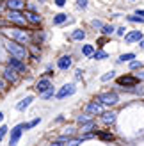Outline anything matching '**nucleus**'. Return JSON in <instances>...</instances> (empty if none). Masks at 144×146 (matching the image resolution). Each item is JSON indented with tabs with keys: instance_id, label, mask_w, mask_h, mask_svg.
<instances>
[{
	"instance_id": "obj_11",
	"label": "nucleus",
	"mask_w": 144,
	"mask_h": 146,
	"mask_svg": "<svg viewBox=\"0 0 144 146\" xmlns=\"http://www.w3.org/2000/svg\"><path fill=\"white\" fill-rule=\"evenodd\" d=\"M5 4L11 11H23V7H25L23 0H5Z\"/></svg>"
},
{
	"instance_id": "obj_18",
	"label": "nucleus",
	"mask_w": 144,
	"mask_h": 146,
	"mask_svg": "<svg viewBox=\"0 0 144 146\" xmlns=\"http://www.w3.org/2000/svg\"><path fill=\"white\" fill-rule=\"evenodd\" d=\"M66 20H68V14L59 13V14H55V16H54V23H55V25H61V23H64Z\"/></svg>"
},
{
	"instance_id": "obj_40",
	"label": "nucleus",
	"mask_w": 144,
	"mask_h": 146,
	"mask_svg": "<svg viewBox=\"0 0 144 146\" xmlns=\"http://www.w3.org/2000/svg\"><path fill=\"white\" fill-rule=\"evenodd\" d=\"M55 4H57V5H59V7H62L64 4H66V0H55Z\"/></svg>"
},
{
	"instance_id": "obj_5",
	"label": "nucleus",
	"mask_w": 144,
	"mask_h": 146,
	"mask_svg": "<svg viewBox=\"0 0 144 146\" xmlns=\"http://www.w3.org/2000/svg\"><path fill=\"white\" fill-rule=\"evenodd\" d=\"M100 104H103V105H116L118 104V94L116 93H102V94H98V98H96Z\"/></svg>"
},
{
	"instance_id": "obj_43",
	"label": "nucleus",
	"mask_w": 144,
	"mask_h": 146,
	"mask_svg": "<svg viewBox=\"0 0 144 146\" xmlns=\"http://www.w3.org/2000/svg\"><path fill=\"white\" fill-rule=\"evenodd\" d=\"M139 46H141V48H144V39H142V41H139Z\"/></svg>"
},
{
	"instance_id": "obj_28",
	"label": "nucleus",
	"mask_w": 144,
	"mask_h": 146,
	"mask_svg": "<svg viewBox=\"0 0 144 146\" xmlns=\"http://www.w3.org/2000/svg\"><path fill=\"white\" fill-rule=\"evenodd\" d=\"M41 96H43V98H45V100H48V98H52V96H54V86H52V87H50V89H48V91H45V93H43V94H41Z\"/></svg>"
},
{
	"instance_id": "obj_27",
	"label": "nucleus",
	"mask_w": 144,
	"mask_h": 146,
	"mask_svg": "<svg viewBox=\"0 0 144 146\" xmlns=\"http://www.w3.org/2000/svg\"><path fill=\"white\" fill-rule=\"evenodd\" d=\"M30 54H32V57H34V59H38V57H39V54H41V50H39L38 46H36V45H30Z\"/></svg>"
},
{
	"instance_id": "obj_15",
	"label": "nucleus",
	"mask_w": 144,
	"mask_h": 146,
	"mask_svg": "<svg viewBox=\"0 0 144 146\" xmlns=\"http://www.w3.org/2000/svg\"><path fill=\"white\" fill-rule=\"evenodd\" d=\"M57 66H59V70H68L71 66V57L69 55H62L59 61H57Z\"/></svg>"
},
{
	"instance_id": "obj_22",
	"label": "nucleus",
	"mask_w": 144,
	"mask_h": 146,
	"mask_svg": "<svg viewBox=\"0 0 144 146\" xmlns=\"http://www.w3.org/2000/svg\"><path fill=\"white\" fill-rule=\"evenodd\" d=\"M107 57H109V54H107V52H103V50H98V52H94V54H92V59H96V61L107 59Z\"/></svg>"
},
{
	"instance_id": "obj_9",
	"label": "nucleus",
	"mask_w": 144,
	"mask_h": 146,
	"mask_svg": "<svg viewBox=\"0 0 144 146\" xmlns=\"http://www.w3.org/2000/svg\"><path fill=\"white\" fill-rule=\"evenodd\" d=\"M9 66L14 68L18 73H23V71L27 70V68H25V62L21 61V59H16V57H13V55H11V59H9Z\"/></svg>"
},
{
	"instance_id": "obj_21",
	"label": "nucleus",
	"mask_w": 144,
	"mask_h": 146,
	"mask_svg": "<svg viewBox=\"0 0 144 146\" xmlns=\"http://www.w3.org/2000/svg\"><path fill=\"white\" fill-rule=\"evenodd\" d=\"M94 127H96V123H94V121L91 119V121H87V123H84V125H82V128H80V130H82L84 134H87L89 130H92V128H94Z\"/></svg>"
},
{
	"instance_id": "obj_41",
	"label": "nucleus",
	"mask_w": 144,
	"mask_h": 146,
	"mask_svg": "<svg viewBox=\"0 0 144 146\" xmlns=\"http://www.w3.org/2000/svg\"><path fill=\"white\" fill-rule=\"evenodd\" d=\"M137 78H139V80H144V70L137 73Z\"/></svg>"
},
{
	"instance_id": "obj_3",
	"label": "nucleus",
	"mask_w": 144,
	"mask_h": 146,
	"mask_svg": "<svg viewBox=\"0 0 144 146\" xmlns=\"http://www.w3.org/2000/svg\"><path fill=\"white\" fill-rule=\"evenodd\" d=\"M23 130H27V123H21V125H16L11 130V139H9V146H16V143L20 141Z\"/></svg>"
},
{
	"instance_id": "obj_36",
	"label": "nucleus",
	"mask_w": 144,
	"mask_h": 146,
	"mask_svg": "<svg viewBox=\"0 0 144 146\" xmlns=\"http://www.w3.org/2000/svg\"><path fill=\"white\" fill-rule=\"evenodd\" d=\"M7 134V127H0V141L4 139V135Z\"/></svg>"
},
{
	"instance_id": "obj_19",
	"label": "nucleus",
	"mask_w": 144,
	"mask_h": 146,
	"mask_svg": "<svg viewBox=\"0 0 144 146\" xmlns=\"http://www.w3.org/2000/svg\"><path fill=\"white\" fill-rule=\"evenodd\" d=\"M82 54L85 57H92V54H94V46L92 45H84L82 46Z\"/></svg>"
},
{
	"instance_id": "obj_44",
	"label": "nucleus",
	"mask_w": 144,
	"mask_h": 146,
	"mask_svg": "<svg viewBox=\"0 0 144 146\" xmlns=\"http://www.w3.org/2000/svg\"><path fill=\"white\" fill-rule=\"evenodd\" d=\"M4 119V112H0V121H2Z\"/></svg>"
},
{
	"instance_id": "obj_45",
	"label": "nucleus",
	"mask_w": 144,
	"mask_h": 146,
	"mask_svg": "<svg viewBox=\"0 0 144 146\" xmlns=\"http://www.w3.org/2000/svg\"><path fill=\"white\" fill-rule=\"evenodd\" d=\"M39 2H45V0H39Z\"/></svg>"
},
{
	"instance_id": "obj_33",
	"label": "nucleus",
	"mask_w": 144,
	"mask_h": 146,
	"mask_svg": "<svg viewBox=\"0 0 144 146\" xmlns=\"http://www.w3.org/2000/svg\"><path fill=\"white\" fill-rule=\"evenodd\" d=\"M5 87H7V80L4 77H0V91H4Z\"/></svg>"
},
{
	"instance_id": "obj_1",
	"label": "nucleus",
	"mask_w": 144,
	"mask_h": 146,
	"mask_svg": "<svg viewBox=\"0 0 144 146\" xmlns=\"http://www.w3.org/2000/svg\"><path fill=\"white\" fill-rule=\"evenodd\" d=\"M5 50H7V52H9L13 57L21 59V61H23L25 57L28 55V50H27L23 45H20V43H16V41H9V39L5 41Z\"/></svg>"
},
{
	"instance_id": "obj_34",
	"label": "nucleus",
	"mask_w": 144,
	"mask_h": 146,
	"mask_svg": "<svg viewBox=\"0 0 144 146\" xmlns=\"http://www.w3.org/2000/svg\"><path fill=\"white\" fill-rule=\"evenodd\" d=\"M92 27L94 29H103V23L100 20H92Z\"/></svg>"
},
{
	"instance_id": "obj_20",
	"label": "nucleus",
	"mask_w": 144,
	"mask_h": 146,
	"mask_svg": "<svg viewBox=\"0 0 144 146\" xmlns=\"http://www.w3.org/2000/svg\"><path fill=\"white\" fill-rule=\"evenodd\" d=\"M71 38H73L75 41H82V39L85 38V32L82 31V29H77V31H75L73 34H71Z\"/></svg>"
},
{
	"instance_id": "obj_37",
	"label": "nucleus",
	"mask_w": 144,
	"mask_h": 146,
	"mask_svg": "<svg viewBox=\"0 0 144 146\" xmlns=\"http://www.w3.org/2000/svg\"><path fill=\"white\" fill-rule=\"evenodd\" d=\"M130 68H132V70L141 68V62H139V61H132V62H130Z\"/></svg>"
},
{
	"instance_id": "obj_8",
	"label": "nucleus",
	"mask_w": 144,
	"mask_h": 146,
	"mask_svg": "<svg viewBox=\"0 0 144 146\" xmlns=\"http://www.w3.org/2000/svg\"><path fill=\"white\" fill-rule=\"evenodd\" d=\"M4 78L7 80V82L14 84V82L18 80V71L14 70V68H11V66H7V68L4 70Z\"/></svg>"
},
{
	"instance_id": "obj_13",
	"label": "nucleus",
	"mask_w": 144,
	"mask_h": 146,
	"mask_svg": "<svg viewBox=\"0 0 144 146\" xmlns=\"http://www.w3.org/2000/svg\"><path fill=\"white\" fill-rule=\"evenodd\" d=\"M125 41H126V43L142 41V34H141V31H132V32H128V34L125 36Z\"/></svg>"
},
{
	"instance_id": "obj_6",
	"label": "nucleus",
	"mask_w": 144,
	"mask_h": 146,
	"mask_svg": "<svg viewBox=\"0 0 144 146\" xmlns=\"http://www.w3.org/2000/svg\"><path fill=\"white\" fill-rule=\"evenodd\" d=\"M75 89H77V87H75L73 84H66V86H62L61 89L57 91V94H55V96L59 98V100H62V98H66V96H71V94L75 93Z\"/></svg>"
},
{
	"instance_id": "obj_12",
	"label": "nucleus",
	"mask_w": 144,
	"mask_h": 146,
	"mask_svg": "<svg viewBox=\"0 0 144 146\" xmlns=\"http://www.w3.org/2000/svg\"><path fill=\"white\" fill-rule=\"evenodd\" d=\"M85 111H87L89 114H100V112H102V104H100L98 100L96 102H91V104H87Z\"/></svg>"
},
{
	"instance_id": "obj_24",
	"label": "nucleus",
	"mask_w": 144,
	"mask_h": 146,
	"mask_svg": "<svg viewBox=\"0 0 144 146\" xmlns=\"http://www.w3.org/2000/svg\"><path fill=\"white\" fill-rule=\"evenodd\" d=\"M114 31H116V29H114L112 25H103V29H102V34H103V36H110Z\"/></svg>"
},
{
	"instance_id": "obj_4",
	"label": "nucleus",
	"mask_w": 144,
	"mask_h": 146,
	"mask_svg": "<svg viewBox=\"0 0 144 146\" xmlns=\"http://www.w3.org/2000/svg\"><path fill=\"white\" fill-rule=\"evenodd\" d=\"M7 20L13 21V23H16V25H20V27L27 23V16L21 11H11L9 9V13H7Z\"/></svg>"
},
{
	"instance_id": "obj_10",
	"label": "nucleus",
	"mask_w": 144,
	"mask_h": 146,
	"mask_svg": "<svg viewBox=\"0 0 144 146\" xmlns=\"http://www.w3.org/2000/svg\"><path fill=\"white\" fill-rule=\"evenodd\" d=\"M50 87H52V82H50L48 78H39L38 80V84H36V89H38V93H45V91H48Z\"/></svg>"
},
{
	"instance_id": "obj_32",
	"label": "nucleus",
	"mask_w": 144,
	"mask_h": 146,
	"mask_svg": "<svg viewBox=\"0 0 144 146\" xmlns=\"http://www.w3.org/2000/svg\"><path fill=\"white\" fill-rule=\"evenodd\" d=\"M39 121H41V118H36V119H32L30 123H27V128H32V127H36Z\"/></svg>"
},
{
	"instance_id": "obj_7",
	"label": "nucleus",
	"mask_w": 144,
	"mask_h": 146,
	"mask_svg": "<svg viewBox=\"0 0 144 146\" xmlns=\"http://www.w3.org/2000/svg\"><path fill=\"white\" fill-rule=\"evenodd\" d=\"M137 82H139V78L137 77H130V75H123V77L118 78V84L119 86H125V87H133Z\"/></svg>"
},
{
	"instance_id": "obj_25",
	"label": "nucleus",
	"mask_w": 144,
	"mask_h": 146,
	"mask_svg": "<svg viewBox=\"0 0 144 146\" xmlns=\"http://www.w3.org/2000/svg\"><path fill=\"white\" fill-rule=\"evenodd\" d=\"M91 119H92V118H91V114L87 112V114H84V116H78V119H77V121L80 123V125H84V123H87V121H91Z\"/></svg>"
},
{
	"instance_id": "obj_29",
	"label": "nucleus",
	"mask_w": 144,
	"mask_h": 146,
	"mask_svg": "<svg viewBox=\"0 0 144 146\" xmlns=\"http://www.w3.org/2000/svg\"><path fill=\"white\" fill-rule=\"evenodd\" d=\"M100 137H102L103 141H112L114 137H112V134H109V132H102V134H98Z\"/></svg>"
},
{
	"instance_id": "obj_14",
	"label": "nucleus",
	"mask_w": 144,
	"mask_h": 146,
	"mask_svg": "<svg viewBox=\"0 0 144 146\" xmlns=\"http://www.w3.org/2000/svg\"><path fill=\"white\" fill-rule=\"evenodd\" d=\"M25 16H27V21H30L32 25H39L41 23V16L38 13H34V11H27Z\"/></svg>"
},
{
	"instance_id": "obj_17",
	"label": "nucleus",
	"mask_w": 144,
	"mask_h": 146,
	"mask_svg": "<svg viewBox=\"0 0 144 146\" xmlns=\"http://www.w3.org/2000/svg\"><path fill=\"white\" fill-rule=\"evenodd\" d=\"M116 116H118V114H116V112H112V111H110V112H105V114H103V123L110 125V123L116 121Z\"/></svg>"
},
{
	"instance_id": "obj_26",
	"label": "nucleus",
	"mask_w": 144,
	"mask_h": 146,
	"mask_svg": "<svg viewBox=\"0 0 144 146\" xmlns=\"http://www.w3.org/2000/svg\"><path fill=\"white\" fill-rule=\"evenodd\" d=\"M126 20H128V21H132V23H144V18L137 16V14H135V16H128Z\"/></svg>"
},
{
	"instance_id": "obj_42",
	"label": "nucleus",
	"mask_w": 144,
	"mask_h": 146,
	"mask_svg": "<svg viewBox=\"0 0 144 146\" xmlns=\"http://www.w3.org/2000/svg\"><path fill=\"white\" fill-rule=\"evenodd\" d=\"M75 77H77V78H80V77H82V71H80V70H77V71H75Z\"/></svg>"
},
{
	"instance_id": "obj_35",
	"label": "nucleus",
	"mask_w": 144,
	"mask_h": 146,
	"mask_svg": "<svg viewBox=\"0 0 144 146\" xmlns=\"http://www.w3.org/2000/svg\"><path fill=\"white\" fill-rule=\"evenodd\" d=\"M78 144H80V139H71V141H68L66 146H78Z\"/></svg>"
},
{
	"instance_id": "obj_23",
	"label": "nucleus",
	"mask_w": 144,
	"mask_h": 146,
	"mask_svg": "<svg viewBox=\"0 0 144 146\" xmlns=\"http://www.w3.org/2000/svg\"><path fill=\"white\" fill-rule=\"evenodd\" d=\"M132 59H135V54H123L118 59V62H128V61H132Z\"/></svg>"
},
{
	"instance_id": "obj_38",
	"label": "nucleus",
	"mask_w": 144,
	"mask_h": 146,
	"mask_svg": "<svg viewBox=\"0 0 144 146\" xmlns=\"http://www.w3.org/2000/svg\"><path fill=\"white\" fill-rule=\"evenodd\" d=\"M125 31H126L125 27H119L118 31H116V34H118V36H125Z\"/></svg>"
},
{
	"instance_id": "obj_2",
	"label": "nucleus",
	"mask_w": 144,
	"mask_h": 146,
	"mask_svg": "<svg viewBox=\"0 0 144 146\" xmlns=\"http://www.w3.org/2000/svg\"><path fill=\"white\" fill-rule=\"evenodd\" d=\"M9 36H11L13 41L20 43V45H30V41H32V36L27 31H21V29H11Z\"/></svg>"
},
{
	"instance_id": "obj_16",
	"label": "nucleus",
	"mask_w": 144,
	"mask_h": 146,
	"mask_svg": "<svg viewBox=\"0 0 144 146\" xmlns=\"http://www.w3.org/2000/svg\"><path fill=\"white\" fill-rule=\"evenodd\" d=\"M32 102H34V96H27V98H23V100H21L20 104L16 105V109H18V111H25V109L30 105Z\"/></svg>"
},
{
	"instance_id": "obj_30",
	"label": "nucleus",
	"mask_w": 144,
	"mask_h": 146,
	"mask_svg": "<svg viewBox=\"0 0 144 146\" xmlns=\"http://www.w3.org/2000/svg\"><path fill=\"white\" fill-rule=\"evenodd\" d=\"M77 7L78 9H85L87 7V0H77Z\"/></svg>"
},
{
	"instance_id": "obj_31",
	"label": "nucleus",
	"mask_w": 144,
	"mask_h": 146,
	"mask_svg": "<svg viewBox=\"0 0 144 146\" xmlns=\"http://www.w3.org/2000/svg\"><path fill=\"white\" fill-rule=\"evenodd\" d=\"M110 78H114V71H109V73H105V75L102 77L103 82H107V80H110Z\"/></svg>"
},
{
	"instance_id": "obj_39",
	"label": "nucleus",
	"mask_w": 144,
	"mask_h": 146,
	"mask_svg": "<svg viewBox=\"0 0 144 146\" xmlns=\"http://www.w3.org/2000/svg\"><path fill=\"white\" fill-rule=\"evenodd\" d=\"M135 14L141 16V18H144V9H137V11H135Z\"/></svg>"
}]
</instances>
